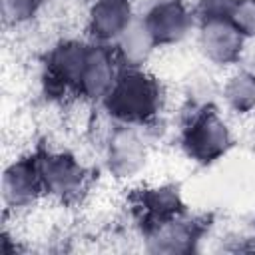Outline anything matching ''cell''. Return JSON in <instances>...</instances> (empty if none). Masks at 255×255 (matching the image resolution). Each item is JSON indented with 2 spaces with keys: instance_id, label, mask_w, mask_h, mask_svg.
Listing matches in <instances>:
<instances>
[{
  "instance_id": "1",
  "label": "cell",
  "mask_w": 255,
  "mask_h": 255,
  "mask_svg": "<svg viewBox=\"0 0 255 255\" xmlns=\"http://www.w3.org/2000/svg\"><path fill=\"white\" fill-rule=\"evenodd\" d=\"M165 88L147 68H122L106 98L98 104L114 124L149 128L161 114Z\"/></svg>"
},
{
  "instance_id": "2",
  "label": "cell",
  "mask_w": 255,
  "mask_h": 255,
  "mask_svg": "<svg viewBox=\"0 0 255 255\" xmlns=\"http://www.w3.org/2000/svg\"><path fill=\"white\" fill-rule=\"evenodd\" d=\"M233 145V128L219 108L213 104H201L191 110L179 133V147L189 161L201 167L213 165L227 157Z\"/></svg>"
},
{
  "instance_id": "3",
  "label": "cell",
  "mask_w": 255,
  "mask_h": 255,
  "mask_svg": "<svg viewBox=\"0 0 255 255\" xmlns=\"http://www.w3.org/2000/svg\"><path fill=\"white\" fill-rule=\"evenodd\" d=\"M102 159L106 171L118 181L137 177L149 161V141L145 128L110 122L102 141Z\"/></svg>"
},
{
  "instance_id": "4",
  "label": "cell",
  "mask_w": 255,
  "mask_h": 255,
  "mask_svg": "<svg viewBox=\"0 0 255 255\" xmlns=\"http://www.w3.org/2000/svg\"><path fill=\"white\" fill-rule=\"evenodd\" d=\"M36 155L46 197L68 203L88 189L90 169L74 151L42 147Z\"/></svg>"
},
{
  "instance_id": "5",
  "label": "cell",
  "mask_w": 255,
  "mask_h": 255,
  "mask_svg": "<svg viewBox=\"0 0 255 255\" xmlns=\"http://www.w3.org/2000/svg\"><path fill=\"white\" fill-rule=\"evenodd\" d=\"M207 231H209V223L205 217L183 211L179 215L143 227L141 241H143V249L149 253L183 255L197 251Z\"/></svg>"
},
{
  "instance_id": "6",
  "label": "cell",
  "mask_w": 255,
  "mask_h": 255,
  "mask_svg": "<svg viewBox=\"0 0 255 255\" xmlns=\"http://www.w3.org/2000/svg\"><path fill=\"white\" fill-rule=\"evenodd\" d=\"M139 20L157 48L179 46L197 28L193 6L187 0H149L139 12Z\"/></svg>"
},
{
  "instance_id": "7",
  "label": "cell",
  "mask_w": 255,
  "mask_h": 255,
  "mask_svg": "<svg viewBox=\"0 0 255 255\" xmlns=\"http://www.w3.org/2000/svg\"><path fill=\"white\" fill-rule=\"evenodd\" d=\"M90 52V40L62 38L50 46L44 56V80L48 92L56 96L74 94L78 96V86L84 74V66Z\"/></svg>"
},
{
  "instance_id": "8",
  "label": "cell",
  "mask_w": 255,
  "mask_h": 255,
  "mask_svg": "<svg viewBox=\"0 0 255 255\" xmlns=\"http://www.w3.org/2000/svg\"><path fill=\"white\" fill-rule=\"evenodd\" d=\"M0 195H2V205L6 215L28 211L42 197H46L36 151L22 153L4 167Z\"/></svg>"
},
{
  "instance_id": "9",
  "label": "cell",
  "mask_w": 255,
  "mask_h": 255,
  "mask_svg": "<svg viewBox=\"0 0 255 255\" xmlns=\"http://www.w3.org/2000/svg\"><path fill=\"white\" fill-rule=\"evenodd\" d=\"M195 44L201 58L221 70L241 64L247 52V40L231 24V20L199 22L195 28Z\"/></svg>"
},
{
  "instance_id": "10",
  "label": "cell",
  "mask_w": 255,
  "mask_h": 255,
  "mask_svg": "<svg viewBox=\"0 0 255 255\" xmlns=\"http://www.w3.org/2000/svg\"><path fill=\"white\" fill-rule=\"evenodd\" d=\"M137 16L139 12L133 0H90L84 30L90 42L114 46Z\"/></svg>"
},
{
  "instance_id": "11",
  "label": "cell",
  "mask_w": 255,
  "mask_h": 255,
  "mask_svg": "<svg viewBox=\"0 0 255 255\" xmlns=\"http://www.w3.org/2000/svg\"><path fill=\"white\" fill-rule=\"evenodd\" d=\"M120 70H122V64L118 62L112 46L90 42L88 60L78 86V98L98 106L114 86Z\"/></svg>"
},
{
  "instance_id": "12",
  "label": "cell",
  "mask_w": 255,
  "mask_h": 255,
  "mask_svg": "<svg viewBox=\"0 0 255 255\" xmlns=\"http://www.w3.org/2000/svg\"><path fill=\"white\" fill-rule=\"evenodd\" d=\"M133 211L137 215L139 227L153 225L157 221L169 219L187 211L181 187L177 183H149L133 193Z\"/></svg>"
},
{
  "instance_id": "13",
  "label": "cell",
  "mask_w": 255,
  "mask_h": 255,
  "mask_svg": "<svg viewBox=\"0 0 255 255\" xmlns=\"http://www.w3.org/2000/svg\"><path fill=\"white\" fill-rule=\"evenodd\" d=\"M217 96L223 108L233 116H249L255 112V68L237 64L223 76Z\"/></svg>"
},
{
  "instance_id": "14",
  "label": "cell",
  "mask_w": 255,
  "mask_h": 255,
  "mask_svg": "<svg viewBox=\"0 0 255 255\" xmlns=\"http://www.w3.org/2000/svg\"><path fill=\"white\" fill-rule=\"evenodd\" d=\"M116 52L118 62L122 68H147L153 54L159 50L149 36L147 28L141 24L139 16L137 20L122 34V38L112 46Z\"/></svg>"
},
{
  "instance_id": "15",
  "label": "cell",
  "mask_w": 255,
  "mask_h": 255,
  "mask_svg": "<svg viewBox=\"0 0 255 255\" xmlns=\"http://www.w3.org/2000/svg\"><path fill=\"white\" fill-rule=\"evenodd\" d=\"M46 0H0V16L6 28H24L32 24Z\"/></svg>"
},
{
  "instance_id": "16",
  "label": "cell",
  "mask_w": 255,
  "mask_h": 255,
  "mask_svg": "<svg viewBox=\"0 0 255 255\" xmlns=\"http://www.w3.org/2000/svg\"><path fill=\"white\" fill-rule=\"evenodd\" d=\"M193 14L197 24L199 22H215V20H229L235 0H195Z\"/></svg>"
},
{
  "instance_id": "17",
  "label": "cell",
  "mask_w": 255,
  "mask_h": 255,
  "mask_svg": "<svg viewBox=\"0 0 255 255\" xmlns=\"http://www.w3.org/2000/svg\"><path fill=\"white\" fill-rule=\"evenodd\" d=\"M229 20L247 42H255V0H235Z\"/></svg>"
},
{
  "instance_id": "18",
  "label": "cell",
  "mask_w": 255,
  "mask_h": 255,
  "mask_svg": "<svg viewBox=\"0 0 255 255\" xmlns=\"http://www.w3.org/2000/svg\"><path fill=\"white\" fill-rule=\"evenodd\" d=\"M249 233H251V237H253V241H255V209H253L251 219H249Z\"/></svg>"
}]
</instances>
